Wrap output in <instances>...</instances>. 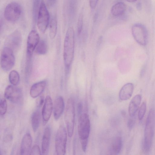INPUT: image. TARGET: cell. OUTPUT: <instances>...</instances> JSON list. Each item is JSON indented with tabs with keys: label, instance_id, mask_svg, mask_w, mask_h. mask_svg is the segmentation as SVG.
<instances>
[{
	"label": "cell",
	"instance_id": "29",
	"mask_svg": "<svg viewBox=\"0 0 155 155\" xmlns=\"http://www.w3.org/2000/svg\"><path fill=\"white\" fill-rule=\"evenodd\" d=\"M41 151L39 146L37 144L35 145L31 149L30 155H40Z\"/></svg>",
	"mask_w": 155,
	"mask_h": 155
},
{
	"label": "cell",
	"instance_id": "22",
	"mask_svg": "<svg viewBox=\"0 0 155 155\" xmlns=\"http://www.w3.org/2000/svg\"><path fill=\"white\" fill-rule=\"evenodd\" d=\"M41 114L40 110L37 109L32 113L31 117V122L33 130L36 132L38 130L40 123Z\"/></svg>",
	"mask_w": 155,
	"mask_h": 155
},
{
	"label": "cell",
	"instance_id": "6",
	"mask_svg": "<svg viewBox=\"0 0 155 155\" xmlns=\"http://www.w3.org/2000/svg\"><path fill=\"white\" fill-rule=\"evenodd\" d=\"M78 124V133L80 140H88L91 127L88 115L85 113L80 115Z\"/></svg>",
	"mask_w": 155,
	"mask_h": 155
},
{
	"label": "cell",
	"instance_id": "14",
	"mask_svg": "<svg viewBox=\"0 0 155 155\" xmlns=\"http://www.w3.org/2000/svg\"><path fill=\"white\" fill-rule=\"evenodd\" d=\"M64 107V102L62 97L60 96L57 97L54 100L53 107L54 117L56 120L60 117Z\"/></svg>",
	"mask_w": 155,
	"mask_h": 155
},
{
	"label": "cell",
	"instance_id": "34",
	"mask_svg": "<svg viewBox=\"0 0 155 155\" xmlns=\"http://www.w3.org/2000/svg\"><path fill=\"white\" fill-rule=\"evenodd\" d=\"M136 8L138 10H140L142 8V5L141 3L139 2L137 3L136 5Z\"/></svg>",
	"mask_w": 155,
	"mask_h": 155
},
{
	"label": "cell",
	"instance_id": "19",
	"mask_svg": "<svg viewBox=\"0 0 155 155\" xmlns=\"http://www.w3.org/2000/svg\"><path fill=\"white\" fill-rule=\"evenodd\" d=\"M141 99V95L137 94L131 100L128 107V112L130 117H132L135 115L140 105Z\"/></svg>",
	"mask_w": 155,
	"mask_h": 155
},
{
	"label": "cell",
	"instance_id": "23",
	"mask_svg": "<svg viewBox=\"0 0 155 155\" xmlns=\"http://www.w3.org/2000/svg\"><path fill=\"white\" fill-rule=\"evenodd\" d=\"M57 21L56 17H53L50 21L49 26V35L50 38L54 39L57 30Z\"/></svg>",
	"mask_w": 155,
	"mask_h": 155
},
{
	"label": "cell",
	"instance_id": "12",
	"mask_svg": "<svg viewBox=\"0 0 155 155\" xmlns=\"http://www.w3.org/2000/svg\"><path fill=\"white\" fill-rule=\"evenodd\" d=\"M53 105L50 96H47L45 100L42 111L43 124H45L49 120L53 110Z\"/></svg>",
	"mask_w": 155,
	"mask_h": 155
},
{
	"label": "cell",
	"instance_id": "5",
	"mask_svg": "<svg viewBox=\"0 0 155 155\" xmlns=\"http://www.w3.org/2000/svg\"><path fill=\"white\" fill-rule=\"evenodd\" d=\"M67 141V133L65 128L63 125L59 127L55 136V148L58 155H64L66 153Z\"/></svg>",
	"mask_w": 155,
	"mask_h": 155
},
{
	"label": "cell",
	"instance_id": "18",
	"mask_svg": "<svg viewBox=\"0 0 155 155\" xmlns=\"http://www.w3.org/2000/svg\"><path fill=\"white\" fill-rule=\"evenodd\" d=\"M47 82L43 80L34 84L31 87L30 94L31 97L35 98L43 92L46 86Z\"/></svg>",
	"mask_w": 155,
	"mask_h": 155
},
{
	"label": "cell",
	"instance_id": "35",
	"mask_svg": "<svg viewBox=\"0 0 155 155\" xmlns=\"http://www.w3.org/2000/svg\"><path fill=\"white\" fill-rule=\"evenodd\" d=\"M49 4L51 5L54 4L55 1V0H47Z\"/></svg>",
	"mask_w": 155,
	"mask_h": 155
},
{
	"label": "cell",
	"instance_id": "36",
	"mask_svg": "<svg viewBox=\"0 0 155 155\" xmlns=\"http://www.w3.org/2000/svg\"><path fill=\"white\" fill-rule=\"evenodd\" d=\"M126 1L129 2H133L136 1L137 0H126Z\"/></svg>",
	"mask_w": 155,
	"mask_h": 155
},
{
	"label": "cell",
	"instance_id": "33",
	"mask_svg": "<svg viewBox=\"0 0 155 155\" xmlns=\"http://www.w3.org/2000/svg\"><path fill=\"white\" fill-rule=\"evenodd\" d=\"M44 99V97L43 96H41L39 100H38L37 103L38 107H40L42 106L44 102L45 101Z\"/></svg>",
	"mask_w": 155,
	"mask_h": 155
},
{
	"label": "cell",
	"instance_id": "8",
	"mask_svg": "<svg viewBox=\"0 0 155 155\" xmlns=\"http://www.w3.org/2000/svg\"><path fill=\"white\" fill-rule=\"evenodd\" d=\"M132 33L136 42L140 45L145 46L148 40V33L146 27L143 25L137 23L131 28Z\"/></svg>",
	"mask_w": 155,
	"mask_h": 155
},
{
	"label": "cell",
	"instance_id": "30",
	"mask_svg": "<svg viewBox=\"0 0 155 155\" xmlns=\"http://www.w3.org/2000/svg\"><path fill=\"white\" fill-rule=\"evenodd\" d=\"M90 6L92 8H94L96 7L98 0H89Z\"/></svg>",
	"mask_w": 155,
	"mask_h": 155
},
{
	"label": "cell",
	"instance_id": "16",
	"mask_svg": "<svg viewBox=\"0 0 155 155\" xmlns=\"http://www.w3.org/2000/svg\"><path fill=\"white\" fill-rule=\"evenodd\" d=\"M51 137V130L49 126L46 127L44 130L41 142V151L43 155L48 154Z\"/></svg>",
	"mask_w": 155,
	"mask_h": 155
},
{
	"label": "cell",
	"instance_id": "21",
	"mask_svg": "<svg viewBox=\"0 0 155 155\" xmlns=\"http://www.w3.org/2000/svg\"><path fill=\"white\" fill-rule=\"evenodd\" d=\"M126 5L123 2H118L111 8V12L114 16H119L124 14L126 10Z\"/></svg>",
	"mask_w": 155,
	"mask_h": 155
},
{
	"label": "cell",
	"instance_id": "20",
	"mask_svg": "<svg viewBox=\"0 0 155 155\" xmlns=\"http://www.w3.org/2000/svg\"><path fill=\"white\" fill-rule=\"evenodd\" d=\"M122 139L120 137L114 138L111 142L110 149L111 154L117 155L120 152L122 147Z\"/></svg>",
	"mask_w": 155,
	"mask_h": 155
},
{
	"label": "cell",
	"instance_id": "2",
	"mask_svg": "<svg viewBox=\"0 0 155 155\" xmlns=\"http://www.w3.org/2000/svg\"><path fill=\"white\" fill-rule=\"evenodd\" d=\"M155 128V110L152 108L149 111L144 130L143 149L146 152L150 150L152 144Z\"/></svg>",
	"mask_w": 155,
	"mask_h": 155
},
{
	"label": "cell",
	"instance_id": "4",
	"mask_svg": "<svg viewBox=\"0 0 155 155\" xmlns=\"http://www.w3.org/2000/svg\"><path fill=\"white\" fill-rule=\"evenodd\" d=\"M49 12L43 0H42L39 8L37 15V25L40 31L44 33L49 25L50 20Z\"/></svg>",
	"mask_w": 155,
	"mask_h": 155
},
{
	"label": "cell",
	"instance_id": "25",
	"mask_svg": "<svg viewBox=\"0 0 155 155\" xmlns=\"http://www.w3.org/2000/svg\"><path fill=\"white\" fill-rule=\"evenodd\" d=\"M9 80L12 85L15 86L18 85L20 81V76L18 72L15 70L12 71L9 75Z\"/></svg>",
	"mask_w": 155,
	"mask_h": 155
},
{
	"label": "cell",
	"instance_id": "3",
	"mask_svg": "<svg viewBox=\"0 0 155 155\" xmlns=\"http://www.w3.org/2000/svg\"><path fill=\"white\" fill-rule=\"evenodd\" d=\"M74 103L71 98L68 99L65 109L64 119L66 125L69 137H71L73 134L75 118Z\"/></svg>",
	"mask_w": 155,
	"mask_h": 155
},
{
	"label": "cell",
	"instance_id": "26",
	"mask_svg": "<svg viewBox=\"0 0 155 155\" xmlns=\"http://www.w3.org/2000/svg\"><path fill=\"white\" fill-rule=\"evenodd\" d=\"M146 103L144 101L141 104L138 111V117L140 120H142L143 117L146 112Z\"/></svg>",
	"mask_w": 155,
	"mask_h": 155
},
{
	"label": "cell",
	"instance_id": "7",
	"mask_svg": "<svg viewBox=\"0 0 155 155\" xmlns=\"http://www.w3.org/2000/svg\"><path fill=\"white\" fill-rule=\"evenodd\" d=\"M15 57L13 51L10 48L6 46L3 48L1 53L0 64L2 68L8 71L14 67Z\"/></svg>",
	"mask_w": 155,
	"mask_h": 155
},
{
	"label": "cell",
	"instance_id": "28",
	"mask_svg": "<svg viewBox=\"0 0 155 155\" xmlns=\"http://www.w3.org/2000/svg\"><path fill=\"white\" fill-rule=\"evenodd\" d=\"M83 19V15L81 14L79 17L77 23V31L78 35L80 34L82 29Z\"/></svg>",
	"mask_w": 155,
	"mask_h": 155
},
{
	"label": "cell",
	"instance_id": "13",
	"mask_svg": "<svg viewBox=\"0 0 155 155\" xmlns=\"http://www.w3.org/2000/svg\"><path fill=\"white\" fill-rule=\"evenodd\" d=\"M21 35L18 31H15L7 38L6 43L7 47L11 48L13 51L17 50L20 46L21 42Z\"/></svg>",
	"mask_w": 155,
	"mask_h": 155
},
{
	"label": "cell",
	"instance_id": "24",
	"mask_svg": "<svg viewBox=\"0 0 155 155\" xmlns=\"http://www.w3.org/2000/svg\"><path fill=\"white\" fill-rule=\"evenodd\" d=\"M48 46L46 42L43 40H40L35 49V52L39 54H44L47 52Z\"/></svg>",
	"mask_w": 155,
	"mask_h": 155
},
{
	"label": "cell",
	"instance_id": "32",
	"mask_svg": "<svg viewBox=\"0 0 155 155\" xmlns=\"http://www.w3.org/2000/svg\"><path fill=\"white\" fill-rule=\"evenodd\" d=\"M83 110V104L80 102L78 103L77 106V112L78 114L81 115Z\"/></svg>",
	"mask_w": 155,
	"mask_h": 155
},
{
	"label": "cell",
	"instance_id": "9",
	"mask_svg": "<svg viewBox=\"0 0 155 155\" xmlns=\"http://www.w3.org/2000/svg\"><path fill=\"white\" fill-rule=\"evenodd\" d=\"M22 13L20 5L16 2H12L6 7L4 11L5 19L10 22H15L18 20Z\"/></svg>",
	"mask_w": 155,
	"mask_h": 155
},
{
	"label": "cell",
	"instance_id": "31",
	"mask_svg": "<svg viewBox=\"0 0 155 155\" xmlns=\"http://www.w3.org/2000/svg\"><path fill=\"white\" fill-rule=\"evenodd\" d=\"M134 124V121L132 119H130L128 120L127 123V126L129 129H132Z\"/></svg>",
	"mask_w": 155,
	"mask_h": 155
},
{
	"label": "cell",
	"instance_id": "11",
	"mask_svg": "<svg viewBox=\"0 0 155 155\" xmlns=\"http://www.w3.org/2000/svg\"><path fill=\"white\" fill-rule=\"evenodd\" d=\"M40 41L38 33L35 30H32L28 37L27 44V54L29 56L31 55Z\"/></svg>",
	"mask_w": 155,
	"mask_h": 155
},
{
	"label": "cell",
	"instance_id": "1",
	"mask_svg": "<svg viewBox=\"0 0 155 155\" xmlns=\"http://www.w3.org/2000/svg\"><path fill=\"white\" fill-rule=\"evenodd\" d=\"M74 46V32L73 28L67 29L64 40L63 59L66 68H69L73 60Z\"/></svg>",
	"mask_w": 155,
	"mask_h": 155
},
{
	"label": "cell",
	"instance_id": "15",
	"mask_svg": "<svg viewBox=\"0 0 155 155\" xmlns=\"http://www.w3.org/2000/svg\"><path fill=\"white\" fill-rule=\"evenodd\" d=\"M32 142L31 135L26 133L23 137L21 144L20 153L21 155L29 154Z\"/></svg>",
	"mask_w": 155,
	"mask_h": 155
},
{
	"label": "cell",
	"instance_id": "10",
	"mask_svg": "<svg viewBox=\"0 0 155 155\" xmlns=\"http://www.w3.org/2000/svg\"><path fill=\"white\" fill-rule=\"evenodd\" d=\"M4 96L13 103L20 104L23 100V94L21 89L13 85L8 86L5 88Z\"/></svg>",
	"mask_w": 155,
	"mask_h": 155
},
{
	"label": "cell",
	"instance_id": "17",
	"mask_svg": "<svg viewBox=\"0 0 155 155\" xmlns=\"http://www.w3.org/2000/svg\"><path fill=\"white\" fill-rule=\"evenodd\" d=\"M134 88V84L132 83H128L124 84L120 91L119 99L122 101L129 99L132 96Z\"/></svg>",
	"mask_w": 155,
	"mask_h": 155
},
{
	"label": "cell",
	"instance_id": "27",
	"mask_svg": "<svg viewBox=\"0 0 155 155\" xmlns=\"http://www.w3.org/2000/svg\"><path fill=\"white\" fill-rule=\"evenodd\" d=\"M7 110V104L5 98L1 99L0 102V112L1 115H4L6 113Z\"/></svg>",
	"mask_w": 155,
	"mask_h": 155
}]
</instances>
